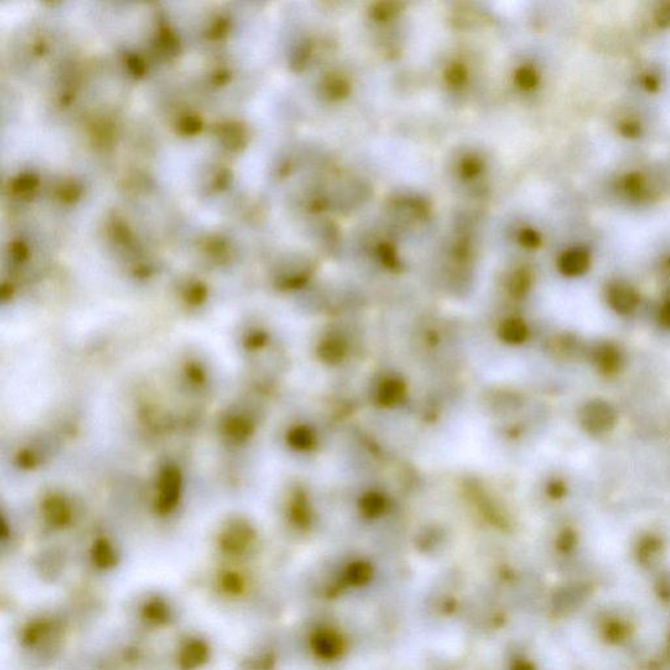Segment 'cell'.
<instances>
[{
	"label": "cell",
	"instance_id": "1",
	"mask_svg": "<svg viewBox=\"0 0 670 670\" xmlns=\"http://www.w3.org/2000/svg\"><path fill=\"white\" fill-rule=\"evenodd\" d=\"M580 422L587 432L592 435H603L615 426L617 413L610 403L594 399L582 408Z\"/></svg>",
	"mask_w": 670,
	"mask_h": 670
},
{
	"label": "cell",
	"instance_id": "2",
	"mask_svg": "<svg viewBox=\"0 0 670 670\" xmlns=\"http://www.w3.org/2000/svg\"><path fill=\"white\" fill-rule=\"evenodd\" d=\"M608 304L619 314H630L639 305V295L626 283H612L606 293Z\"/></svg>",
	"mask_w": 670,
	"mask_h": 670
},
{
	"label": "cell",
	"instance_id": "3",
	"mask_svg": "<svg viewBox=\"0 0 670 670\" xmlns=\"http://www.w3.org/2000/svg\"><path fill=\"white\" fill-rule=\"evenodd\" d=\"M593 360L605 375L617 373L622 367L621 352L610 343L600 344L593 352Z\"/></svg>",
	"mask_w": 670,
	"mask_h": 670
},
{
	"label": "cell",
	"instance_id": "4",
	"mask_svg": "<svg viewBox=\"0 0 670 670\" xmlns=\"http://www.w3.org/2000/svg\"><path fill=\"white\" fill-rule=\"evenodd\" d=\"M591 257L584 249H572L564 253L559 261V269L567 276L583 275L589 269Z\"/></svg>",
	"mask_w": 670,
	"mask_h": 670
},
{
	"label": "cell",
	"instance_id": "5",
	"mask_svg": "<svg viewBox=\"0 0 670 670\" xmlns=\"http://www.w3.org/2000/svg\"><path fill=\"white\" fill-rule=\"evenodd\" d=\"M644 187H645L644 178L639 173L629 175L624 180V189H626L627 194H630L631 196H641L644 192Z\"/></svg>",
	"mask_w": 670,
	"mask_h": 670
},
{
	"label": "cell",
	"instance_id": "6",
	"mask_svg": "<svg viewBox=\"0 0 670 670\" xmlns=\"http://www.w3.org/2000/svg\"><path fill=\"white\" fill-rule=\"evenodd\" d=\"M517 81L521 87L525 89H530L535 87L538 83V76L533 69L530 68H523L517 72Z\"/></svg>",
	"mask_w": 670,
	"mask_h": 670
},
{
	"label": "cell",
	"instance_id": "7",
	"mask_svg": "<svg viewBox=\"0 0 670 670\" xmlns=\"http://www.w3.org/2000/svg\"><path fill=\"white\" fill-rule=\"evenodd\" d=\"M655 21L662 29L670 28V3H662L656 10Z\"/></svg>",
	"mask_w": 670,
	"mask_h": 670
},
{
	"label": "cell",
	"instance_id": "8",
	"mask_svg": "<svg viewBox=\"0 0 670 670\" xmlns=\"http://www.w3.org/2000/svg\"><path fill=\"white\" fill-rule=\"evenodd\" d=\"M521 243L528 248H537L541 243V239L533 229H525L520 236Z\"/></svg>",
	"mask_w": 670,
	"mask_h": 670
},
{
	"label": "cell",
	"instance_id": "9",
	"mask_svg": "<svg viewBox=\"0 0 670 670\" xmlns=\"http://www.w3.org/2000/svg\"><path fill=\"white\" fill-rule=\"evenodd\" d=\"M619 131L626 138H638L641 135V127L638 122H624L619 127Z\"/></svg>",
	"mask_w": 670,
	"mask_h": 670
},
{
	"label": "cell",
	"instance_id": "10",
	"mask_svg": "<svg viewBox=\"0 0 670 670\" xmlns=\"http://www.w3.org/2000/svg\"><path fill=\"white\" fill-rule=\"evenodd\" d=\"M322 645H321V651H325V656H333L335 652H337V647H338V643L331 638L329 635H326L323 639H322Z\"/></svg>",
	"mask_w": 670,
	"mask_h": 670
},
{
	"label": "cell",
	"instance_id": "11",
	"mask_svg": "<svg viewBox=\"0 0 670 670\" xmlns=\"http://www.w3.org/2000/svg\"><path fill=\"white\" fill-rule=\"evenodd\" d=\"M660 322L665 328L670 329V300L665 302L664 307L661 308Z\"/></svg>",
	"mask_w": 670,
	"mask_h": 670
},
{
	"label": "cell",
	"instance_id": "12",
	"mask_svg": "<svg viewBox=\"0 0 670 670\" xmlns=\"http://www.w3.org/2000/svg\"><path fill=\"white\" fill-rule=\"evenodd\" d=\"M644 87L647 88L650 92H656L659 89V80L653 75H647L644 78Z\"/></svg>",
	"mask_w": 670,
	"mask_h": 670
}]
</instances>
